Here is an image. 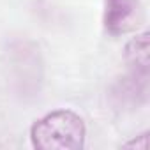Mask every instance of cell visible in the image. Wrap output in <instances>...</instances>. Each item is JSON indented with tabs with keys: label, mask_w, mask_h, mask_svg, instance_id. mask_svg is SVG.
<instances>
[{
	"label": "cell",
	"mask_w": 150,
	"mask_h": 150,
	"mask_svg": "<svg viewBox=\"0 0 150 150\" xmlns=\"http://www.w3.org/2000/svg\"><path fill=\"white\" fill-rule=\"evenodd\" d=\"M145 20V9L139 0H104L103 27L106 34L118 37L134 32Z\"/></svg>",
	"instance_id": "obj_4"
},
{
	"label": "cell",
	"mask_w": 150,
	"mask_h": 150,
	"mask_svg": "<svg viewBox=\"0 0 150 150\" xmlns=\"http://www.w3.org/2000/svg\"><path fill=\"white\" fill-rule=\"evenodd\" d=\"M146 145H148V132H143V134H139L138 138H132L131 141L124 143L122 146H124V148H138V150H145Z\"/></svg>",
	"instance_id": "obj_6"
},
{
	"label": "cell",
	"mask_w": 150,
	"mask_h": 150,
	"mask_svg": "<svg viewBox=\"0 0 150 150\" xmlns=\"http://www.w3.org/2000/svg\"><path fill=\"white\" fill-rule=\"evenodd\" d=\"M125 60L129 67L139 69V71H148L150 65V41H148V32L134 35L127 46H125Z\"/></svg>",
	"instance_id": "obj_5"
},
{
	"label": "cell",
	"mask_w": 150,
	"mask_h": 150,
	"mask_svg": "<svg viewBox=\"0 0 150 150\" xmlns=\"http://www.w3.org/2000/svg\"><path fill=\"white\" fill-rule=\"evenodd\" d=\"M108 101L111 108L120 113H132L143 108L148 101V71L131 67L124 76L111 83Z\"/></svg>",
	"instance_id": "obj_3"
},
{
	"label": "cell",
	"mask_w": 150,
	"mask_h": 150,
	"mask_svg": "<svg viewBox=\"0 0 150 150\" xmlns=\"http://www.w3.org/2000/svg\"><path fill=\"white\" fill-rule=\"evenodd\" d=\"M85 139V120L72 110L50 111L30 127V143L37 150H81Z\"/></svg>",
	"instance_id": "obj_2"
},
{
	"label": "cell",
	"mask_w": 150,
	"mask_h": 150,
	"mask_svg": "<svg viewBox=\"0 0 150 150\" xmlns=\"http://www.w3.org/2000/svg\"><path fill=\"white\" fill-rule=\"evenodd\" d=\"M6 80L11 92L21 101L35 99L41 94L44 83V60L35 42L18 39L7 46Z\"/></svg>",
	"instance_id": "obj_1"
}]
</instances>
